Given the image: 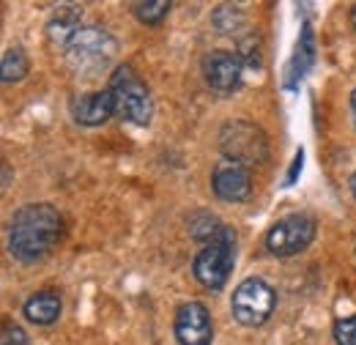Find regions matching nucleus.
<instances>
[{
	"instance_id": "f3484780",
	"label": "nucleus",
	"mask_w": 356,
	"mask_h": 345,
	"mask_svg": "<svg viewBox=\"0 0 356 345\" xmlns=\"http://www.w3.org/2000/svg\"><path fill=\"white\" fill-rule=\"evenodd\" d=\"M334 340L337 345H356V315L340 318L334 323Z\"/></svg>"
},
{
	"instance_id": "0eeeda50",
	"label": "nucleus",
	"mask_w": 356,
	"mask_h": 345,
	"mask_svg": "<svg viewBox=\"0 0 356 345\" xmlns=\"http://www.w3.org/2000/svg\"><path fill=\"white\" fill-rule=\"evenodd\" d=\"M195 277L200 285L211 288V291H220L230 271H233V239H225V241H211L206 244L192 266Z\"/></svg>"
},
{
	"instance_id": "ddd939ff",
	"label": "nucleus",
	"mask_w": 356,
	"mask_h": 345,
	"mask_svg": "<svg viewBox=\"0 0 356 345\" xmlns=\"http://www.w3.org/2000/svg\"><path fill=\"white\" fill-rule=\"evenodd\" d=\"M22 312H25V318H28L31 323L49 326V323H55L58 315H60V299H58V294H52V291H39V294H33V296L25 302Z\"/></svg>"
},
{
	"instance_id": "f257e3e1",
	"label": "nucleus",
	"mask_w": 356,
	"mask_h": 345,
	"mask_svg": "<svg viewBox=\"0 0 356 345\" xmlns=\"http://www.w3.org/2000/svg\"><path fill=\"white\" fill-rule=\"evenodd\" d=\"M60 233H63V219L58 214V209H52L49 203H31V206H22L11 219L8 250L17 260L33 263L44 258L58 244Z\"/></svg>"
},
{
	"instance_id": "6ab92c4d",
	"label": "nucleus",
	"mask_w": 356,
	"mask_h": 345,
	"mask_svg": "<svg viewBox=\"0 0 356 345\" xmlns=\"http://www.w3.org/2000/svg\"><path fill=\"white\" fill-rule=\"evenodd\" d=\"M302 170V151L296 154V162H293V170H291V175H288V184H293V178H296V172Z\"/></svg>"
},
{
	"instance_id": "4468645a",
	"label": "nucleus",
	"mask_w": 356,
	"mask_h": 345,
	"mask_svg": "<svg viewBox=\"0 0 356 345\" xmlns=\"http://www.w3.org/2000/svg\"><path fill=\"white\" fill-rule=\"evenodd\" d=\"M0 69H3V83H19V80H25L28 77V69H31L25 49H19V47L6 49Z\"/></svg>"
},
{
	"instance_id": "f8f14e48",
	"label": "nucleus",
	"mask_w": 356,
	"mask_h": 345,
	"mask_svg": "<svg viewBox=\"0 0 356 345\" xmlns=\"http://www.w3.org/2000/svg\"><path fill=\"white\" fill-rule=\"evenodd\" d=\"M80 17H83V11H80V8H74V6L60 8V11L47 22V39L55 44V47H69L72 39L83 31Z\"/></svg>"
},
{
	"instance_id": "7ed1b4c3",
	"label": "nucleus",
	"mask_w": 356,
	"mask_h": 345,
	"mask_svg": "<svg viewBox=\"0 0 356 345\" xmlns=\"http://www.w3.org/2000/svg\"><path fill=\"white\" fill-rule=\"evenodd\" d=\"M220 148L225 159L241 168L261 165L268 154V140L261 127L252 121H227L220 131Z\"/></svg>"
},
{
	"instance_id": "f03ea898",
	"label": "nucleus",
	"mask_w": 356,
	"mask_h": 345,
	"mask_svg": "<svg viewBox=\"0 0 356 345\" xmlns=\"http://www.w3.org/2000/svg\"><path fill=\"white\" fill-rule=\"evenodd\" d=\"M113 93V102H115V115L137 124V127H145L151 121V113H154V104H151V93L145 83L134 74L132 66H118L110 77V88Z\"/></svg>"
},
{
	"instance_id": "a211bd4d",
	"label": "nucleus",
	"mask_w": 356,
	"mask_h": 345,
	"mask_svg": "<svg viewBox=\"0 0 356 345\" xmlns=\"http://www.w3.org/2000/svg\"><path fill=\"white\" fill-rule=\"evenodd\" d=\"M0 345H28V335L19 323L14 321H3V329H0Z\"/></svg>"
},
{
	"instance_id": "20e7f679",
	"label": "nucleus",
	"mask_w": 356,
	"mask_h": 345,
	"mask_svg": "<svg viewBox=\"0 0 356 345\" xmlns=\"http://www.w3.org/2000/svg\"><path fill=\"white\" fill-rule=\"evenodd\" d=\"M115 49H118V44L107 31L90 25L72 39V44L66 47V58H69L72 69H77L83 74H96L110 66V61L115 58Z\"/></svg>"
},
{
	"instance_id": "39448f33",
	"label": "nucleus",
	"mask_w": 356,
	"mask_h": 345,
	"mask_svg": "<svg viewBox=\"0 0 356 345\" xmlns=\"http://www.w3.org/2000/svg\"><path fill=\"white\" fill-rule=\"evenodd\" d=\"M274 299L277 296L268 282H264L261 277H250L233 291V299H230L233 318L241 326H261L266 323V318L274 310Z\"/></svg>"
},
{
	"instance_id": "1a4fd4ad",
	"label": "nucleus",
	"mask_w": 356,
	"mask_h": 345,
	"mask_svg": "<svg viewBox=\"0 0 356 345\" xmlns=\"http://www.w3.org/2000/svg\"><path fill=\"white\" fill-rule=\"evenodd\" d=\"M176 337L181 345H211V315L200 302H186L178 307Z\"/></svg>"
},
{
	"instance_id": "423d86ee",
	"label": "nucleus",
	"mask_w": 356,
	"mask_h": 345,
	"mask_svg": "<svg viewBox=\"0 0 356 345\" xmlns=\"http://www.w3.org/2000/svg\"><path fill=\"white\" fill-rule=\"evenodd\" d=\"M312 239H315V219L305 214H291L271 225V230L266 233V247L277 258H291L307 250Z\"/></svg>"
},
{
	"instance_id": "aec40b11",
	"label": "nucleus",
	"mask_w": 356,
	"mask_h": 345,
	"mask_svg": "<svg viewBox=\"0 0 356 345\" xmlns=\"http://www.w3.org/2000/svg\"><path fill=\"white\" fill-rule=\"evenodd\" d=\"M351 118H354V127H356V88L351 93Z\"/></svg>"
},
{
	"instance_id": "2eb2a0df",
	"label": "nucleus",
	"mask_w": 356,
	"mask_h": 345,
	"mask_svg": "<svg viewBox=\"0 0 356 345\" xmlns=\"http://www.w3.org/2000/svg\"><path fill=\"white\" fill-rule=\"evenodd\" d=\"M312 33H310V25H305L302 31V39H299V47H296V58L291 63V80H288V88L296 86V80H302V74L307 72V66L312 63Z\"/></svg>"
},
{
	"instance_id": "6e6552de",
	"label": "nucleus",
	"mask_w": 356,
	"mask_h": 345,
	"mask_svg": "<svg viewBox=\"0 0 356 345\" xmlns=\"http://www.w3.org/2000/svg\"><path fill=\"white\" fill-rule=\"evenodd\" d=\"M241 72H244V61L238 52H227V49H214L206 55L203 61V74L206 83L214 88L217 93H233L241 86Z\"/></svg>"
},
{
	"instance_id": "4be33fe9",
	"label": "nucleus",
	"mask_w": 356,
	"mask_h": 345,
	"mask_svg": "<svg viewBox=\"0 0 356 345\" xmlns=\"http://www.w3.org/2000/svg\"><path fill=\"white\" fill-rule=\"evenodd\" d=\"M351 25H354V28H356V6H354V8H351Z\"/></svg>"
},
{
	"instance_id": "9b49d317",
	"label": "nucleus",
	"mask_w": 356,
	"mask_h": 345,
	"mask_svg": "<svg viewBox=\"0 0 356 345\" xmlns=\"http://www.w3.org/2000/svg\"><path fill=\"white\" fill-rule=\"evenodd\" d=\"M77 124L83 127H102L107 124L113 115H115V102H113V93L110 90H93V93H86L74 102L72 107Z\"/></svg>"
},
{
	"instance_id": "dca6fc26",
	"label": "nucleus",
	"mask_w": 356,
	"mask_h": 345,
	"mask_svg": "<svg viewBox=\"0 0 356 345\" xmlns=\"http://www.w3.org/2000/svg\"><path fill=\"white\" fill-rule=\"evenodd\" d=\"M132 8H134V14H137V19H140V22H145V25H156V22H162V19L168 17V11H170V3H168V0H154V3H134Z\"/></svg>"
},
{
	"instance_id": "412c9836",
	"label": "nucleus",
	"mask_w": 356,
	"mask_h": 345,
	"mask_svg": "<svg viewBox=\"0 0 356 345\" xmlns=\"http://www.w3.org/2000/svg\"><path fill=\"white\" fill-rule=\"evenodd\" d=\"M351 192H354V200H356V172L351 175Z\"/></svg>"
},
{
	"instance_id": "9d476101",
	"label": "nucleus",
	"mask_w": 356,
	"mask_h": 345,
	"mask_svg": "<svg viewBox=\"0 0 356 345\" xmlns=\"http://www.w3.org/2000/svg\"><path fill=\"white\" fill-rule=\"evenodd\" d=\"M211 186H214V195L227 200V203H238V200L250 198V192H252V181H250L247 168H241L236 162H227V159L222 165H217Z\"/></svg>"
}]
</instances>
